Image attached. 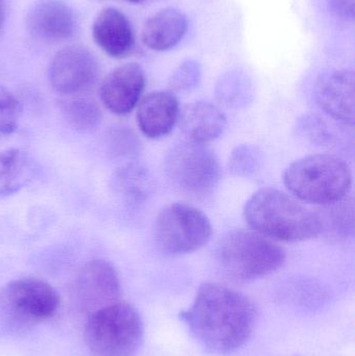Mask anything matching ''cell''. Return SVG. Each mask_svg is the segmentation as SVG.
<instances>
[{"mask_svg":"<svg viewBox=\"0 0 355 356\" xmlns=\"http://www.w3.org/2000/svg\"><path fill=\"white\" fill-rule=\"evenodd\" d=\"M85 339L93 356H135L143 343V320L135 307L118 301L88 317Z\"/></svg>","mask_w":355,"mask_h":356,"instance_id":"obj_6","label":"cell"},{"mask_svg":"<svg viewBox=\"0 0 355 356\" xmlns=\"http://www.w3.org/2000/svg\"><path fill=\"white\" fill-rule=\"evenodd\" d=\"M98 76V64L87 48L68 46L54 56L49 68L52 88L63 95L88 91Z\"/></svg>","mask_w":355,"mask_h":356,"instance_id":"obj_10","label":"cell"},{"mask_svg":"<svg viewBox=\"0 0 355 356\" xmlns=\"http://www.w3.org/2000/svg\"><path fill=\"white\" fill-rule=\"evenodd\" d=\"M283 184L298 200L322 207L348 196L352 173L339 156L314 154L292 163L285 171Z\"/></svg>","mask_w":355,"mask_h":356,"instance_id":"obj_3","label":"cell"},{"mask_svg":"<svg viewBox=\"0 0 355 356\" xmlns=\"http://www.w3.org/2000/svg\"><path fill=\"white\" fill-rule=\"evenodd\" d=\"M110 146L116 156H131L139 152L140 142L131 131L118 129L110 136Z\"/></svg>","mask_w":355,"mask_h":356,"instance_id":"obj_26","label":"cell"},{"mask_svg":"<svg viewBox=\"0 0 355 356\" xmlns=\"http://www.w3.org/2000/svg\"><path fill=\"white\" fill-rule=\"evenodd\" d=\"M71 296L77 312L87 317L118 302L121 284L116 269L104 259L89 261L77 274Z\"/></svg>","mask_w":355,"mask_h":356,"instance_id":"obj_9","label":"cell"},{"mask_svg":"<svg viewBox=\"0 0 355 356\" xmlns=\"http://www.w3.org/2000/svg\"><path fill=\"white\" fill-rule=\"evenodd\" d=\"M244 218L254 232L270 240L300 242L321 234L317 211L277 188L254 193L244 207Z\"/></svg>","mask_w":355,"mask_h":356,"instance_id":"obj_2","label":"cell"},{"mask_svg":"<svg viewBox=\"0 0 355 356\" xmlns=\"http://www.w3.org/2000/svg\"><path fill=\"white\" fill-rule=\"evenodd\" d=\"M321 222V232L336 238H346L354 234V201L342 199L317 209Z\"/></svg>","mask_w":355,"mask_h":356,"instance_id":"obj_19","label":"cell"},{"mask_svg":"<svg viewBox=\"0 0 355 356\" xmlns=\"http://www.w3.org/2000/svg\"><path fill=\"white\" fill-rule=\"evenodd\" d=\"M64 111L71 127L83 133L97 129L101 122V111L91 98H72L65 104Z\"/></svg>","mask_w":355,"mask_h":356,"instance_id":"obj_20","label":"cell"},{"mask_svg":"<svg viewBox=\"0 0 355 356\" xmlns=\"http://www.w3.org/2000/svg\"><path fill=\"white\" fill-rule=\"evenodd\" d=\"M145 88V74L135 63L122 65L104 79L100 88L102 104L113 114L124 116L139 104Z\"/></svg>","mask_w":355,"mask_h":356,"instance_id":"obj_12","label":"cell"},{"mask_svg":"<svg viewBox=\"0 0 355 356\" xmlns=\"http://www.w3.org/2000/svg\"><path fill=\"white\" fill-rule=\"evenodd\" d=\"M22 104L8 88L0 86V137L12 135L22 116Z\"/></svg>","mask_w":355,"mask_h":356,"instance_id":"obj_24","label":"cell"},{"mask_svg":"<svg viewBox=\"0 0 355 356\" xmlns=\"http://www.w3.org/2000/svg\"><path fill=\"white\" fill-rule=\"evenodd\" d=\"M179 122L188 141L206 144L222 135L226 117L212 102H195L179 111Z\"/></svg>","mask_w":355,"mask_h":356,"instance_id":"obj_16","label":"cell"},{"mask_svg":"<svg viewBox=\"0 0 355 356\" xmlns=\"http://www.w3.org/2000/svg\"><path fill=\"white\" fill-rule=\"evenodd\" d=\"M60 298L56 289L39 278H19L0 289V328L22 334L51 319Z\"/></svg>","mask_w":355,"mask_h":356,"instance_id":"obj_4","label":"cell"},{"mask_svg":"<svg viewBox=\"0 0 355 356\" xmlns=\"http://www.w3.org/2000/svg\"><path fill=\"white\" fill-rule=\"evenodd\" d=\"M263 164V152L254 145H241L236 148L229 156V170L240 177L256 175Z\"/></svg>","mask_w":355,"mask_h":356,"instance_id":"obj_22","label":"cell"},{"mask_svg":"<svg viewBox=\"0 0 355 356\" xmlns=\"http://www.w3.org/2000/svg\"><path fill=\"white\" fill-rule=\"evenodd\" d=\"M315 98L327 115L346 127L354 125V75L348 70L323 75L315 87Z\"/></svg>","mask_w":355,"mask_h":356,"instance_id":"obj_13","label":"cell"},{"mask_svg":"<svg viewBox=\"0 0 355 356\" xmlns=\"http://www.w3.org/2000/svg\"><path fill=\"white\" fill-rule=\"evenodd\" d=\"M286 257L281 246L250 230L231 232L217 251L223 273L239 282H254L274 273L285 265Z\"/></svg>","mask_w":355,"mask_h":356,"instance_id":"obj_5","label":"cell"},{"mask_svg":"<svg viewBox=\"0 0 355 356\" xmlns=\"http://www.w3.org/2000/svg\"><path fill=\"white\" fill-rule=\"evenodd\" d=\"M4 20H6V6H4V2L0 0V29L3 25Z\"/></svg>","mask_w":355,"mask_h":356,"instance_id":"obj_28","label":"cell"},{"mask_svg":"<svg viewBox=\"0 0 355 356\" xmlns=\"http://www.w3.org/2000/svg\"><path fill=\"white\" fill-rule=\"evenodd\" d=\"M75 26L74 13L62 0H39L27 13V31L33 39L44 43L70 39Z\"/></svg>","mask_w":355,"mask_h":356,"instance_id":"obj_11","label":"cell"},{"mask_svg":"<svg viewBox=\"0 0 355 356\" xmlns=\"http://www.w3.org/2000/svg\"><path fill=\"white\" fill-rule=\"evenodd\" d=\"M164 167L171 184L188 196L206 197L220 179L218 159L206 144H176L167 154Z\"/></svg>","mask_w":355,"mask_h":356,"instance_id":"obj_7","label":"cell"},{"mask_svg":"<svg viewBox=\"0 0 355 356\" xmlns=\"http://www.w3.org/2000/svg\"><path fill=\"white\" fill-rule=\"evenodd\" d=\"M129 2H131V3H141V2L146 1V0H127Z\"/></svg>","mask_w":355,"mask_h":356,"instance_id":"obj_29","label":"cell"},{"mask_svg":"<svg viewBox=\"0 0 355 356\" xmlns=\"http://www.w3.org/2000/svg\"><path fill=\"white\" fill-rule=\"evenodd\" d=\"M298 131L302 137L319 146L333 147L336 144L335 131L325 122L324 119L316 115H304L298 120Z\"/></svg>","mask_w":355,"mask_h":356,"instance_id":"obj_23","label":"cell"},{"mask_svg":"<svg viewBox=\"0 0 355 356\" xmlns=\"http://www.w3.org/2000/svg\"><path fill=\"white\" fill-rule=\"evenodd\" d=\"M333 12L344 19L354 18V0H329Z\"/></svg>","mask_w":355,"mask_h":356,"instance_id":"obj_27","label":"cell"},{"mask_svg":"<svg viewBox=\"0 0 355 356\" xmlns=\"http://www.w3.org/2000/svg\"><path fill=\"white\" fill-rule=\"evenodd\" d=\"M200 77V69L194 62L181 65L171 77V87L177 91H189L195 88Z\"/></svg>","mask_w":355,"mask_h":356,"instance_id":"obj_25","label":"cell"},{"mask_svg":"<svg viewBox=\"0 0 355 356\" xmlns=\"http://www.w3.org/2000/svg\"><path fill=\"white\" fill-rule=\"evenodd\" d=\"M37 173V164L18 148L0 152V196H8L26 186Z\"/></svg>","mask_w":355,"mask_h":356,"instance_id":"obj_18","label":"cell"},{"mask_svg":"<svg viewBox=\"0 0 355 356\" xmlns=\"http://www.w3.org/2000/svg\"><path fill=\"white\" fill-rule=\"evenodd\" d=\"M116 186L126 198L139 201L145 198L149 186L145 169L127 166L119 171L116 177Z\"/></svg>","mask_w":355,"mask_h":356,"instance_id":"obj_21","label":"cell"},{"mask_svg":"<svg viewBox=\"0 0 355 356\" xmlns=\"http://www.w3.org/2000/svg\"><path fill=\"white\" fill-rule=\"evenodd\" d=\"M179 316L204 348L229 355L251 338L256 309L245 295L223 284L206 282L198 289L191 307Z\"/></svg>","mask_w":355,"mask_h":356,"instance_id":"obj_1","label":"cell"},{"mask_svg":"<svg viewBox=\"0 0 355 356\" xmlns=\"http://www.w3.org/2000/svg\"><path fill=\"white\" fill-rule=\"evenodd\" d=\"M179 111V100L172 92H152L139 102L138 127L150 139L165 137L174 129Z\"/></svg>","mask_w":355,"mask_h":356,"instance_id":"obj_14","label":"cell"},{"mask_svg":"<svg viewBox=\"0 0 355 356\" xmlns=\"http://www.w3.org/2000/svg\"><path fill=\"white\" fill-rule=\"evenodd\" d=\"M188 22L185 15L174 8L160 10L144 25V44L156 51H166L174 47L185 35Z\"/></svg>","mask_w":355,"mask_h":356,"instance_id":"obj_17","label":"cell"},{"mask_svg":"<svg viewBox=\"0 0 355 356\" xmlns=\"http://www.w3.org/2000/svg\"><path fill=\"white\" fill-rule=\"evenodd\" d=\"M213 228L200 209L173 203L160 211L154 224V238L163 252L171 255L195 252L208 244Z\"/></svg>","mask_w":355,"mask_h":356,"instance_id":"obj_8","label":"cell"},{"mask_svg":"<svg viewBox=\"0 0 355 356\" xmlns=\"http://www.w3.org/2000/svg\"><path fill=\"white\" fill-rule=\"evenodd\" d=\"M96 44L113 58L129 56L135 46L133 27L123 13L114 8L100 10L92 26Z\"/></svg>","mask_w":355,"mask_h":356,"instance_id":"obj_15","label":"cell"}]
</instances>
